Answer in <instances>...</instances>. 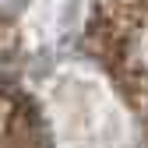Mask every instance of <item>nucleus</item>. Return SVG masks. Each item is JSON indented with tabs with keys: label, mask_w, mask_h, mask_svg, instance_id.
Segmentation results:
<instances>
[{
	"label": "nucleus",
	"mask_w": 148,
	"mask_h": 148,
	"mask_svg": "<svg viewBox=\"0 0 148 148\" xmlns=\"http://www.w3.org/2000/svg\"><path fill=\"white\" fill-rule=\"evenodd\" d=\"M21 7H25V0H0V32H4L7 25H14V21H18Z\"/></svg>",
	"instance_id": "obj_2"
},
{
	"label": "nucleus",
	"mask_w": 148,
	"mask_h": 148,
	"mask_svg": "<svg viewBox=\"0 0 148 148\" xmlns=\"http://www.w3.org/2000/svg\"><path fill=\"white\" fill-rule=\"evenodd\" d=\"M71 85L64 88V95H53V106H57V120L64 127L67 141L74 145H109L116 141L106 131V120H116V109L106 102L102 88L88 85L81 78H67Z\"/></svg>",
	"instance_id": "obj_1"
}]
</instances>
